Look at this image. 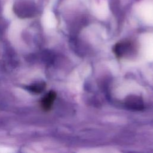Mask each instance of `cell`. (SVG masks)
Segmentation results:
<instances>
[{
	"mask_svg": "<svg viewBox=\"0 0 153 153\" xmlns=\"http://www.w3.org/2000/svg\"><path fill=\"white\" fill-rule=\"evenodd\" d=\"M133 44L128 41H123L117 43L114 47L113 51L118 57H126L134 51Z\"/></svg>",
	"mask_w": 153,
	"mask_h": 153,
	"instance_id": "6da1fadb",
	"label": "cell"
},
{
	"mask_svg": "<svg viewBox=\"0 0 153 153\" xmlns=\"http://www.w3.org/2000/svg\"><path fill=\"white\" fill-rule=\"evenodd\" d=\"M125 105L128 109L134 111H140L143 109V102L142 98L136 95H131L126 97Z\"/></svg>",
	"mask_w": 153,
	"mask_h": 153,
	"instance_id": "7a4b0ae2",
	"label": "cell"
},
{
	"mask_svg": "<svg viewBox=\"0 0 153 153\" xmlns=\"http://www.w3.org/2000/svg\"><path fill=\"white\" fill-rule=\"evenodd\" d=\"M56 97V93L51 91L47 93L41 100V106L44 111H48L51 109L54 101Z\"/></svg>",
	"mask_w": 153,
	"mask_h": 153,
	"instance_id": "3957f363",
	"label": "cell"
},
{
	"mask_svg": "<svg viewBox=\"0 0 153 153\" xmlns=\"http://www.w3.org/2000/svg\"><path fill=\"white\" fill-rule=\"evenodd\" d=\"M44 85L42 84H38V85H33V86H30L29 89L30 90H32V91H34V92H37V93H39V92H41L42 91V90L44 89Z\"/></svg>",
	"mask_w": 153,
	"mask_h": 153,
	"instance_id": "277c9868",
	"label": "cell"
}]
</instances>
